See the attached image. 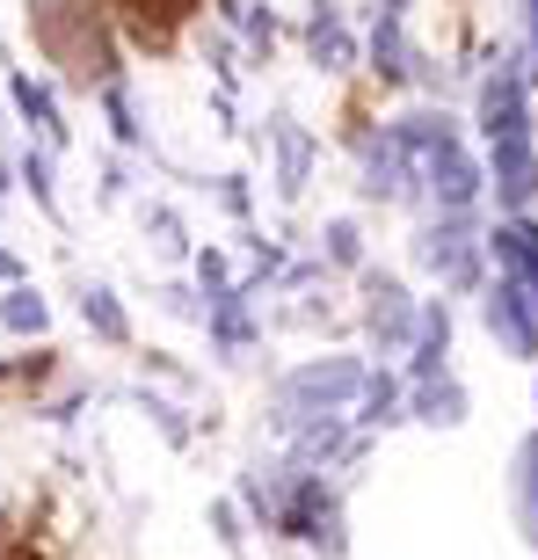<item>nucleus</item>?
Here are the masks:
<instances>
[{
    "label": "nucleus",
    "mask_w": 538,
    "mask_h": 560,
    "mask_svg": "<svg viewBox=\"0 0 538 560\" xmlns=\"http://www.w3.org/2000/svg\"><path fill=\"white\" fill-rule=\"evenodd\" d=\"M495 255H502L517 277H531V284H538V233H531V226H502V233H495Z\"/></svg>",
    "instance_id": "obj_4"
},
{
    "label": "nucleus",
    "mask_w": 538,
    "mask_h": 560,
    "mask_svg": "<svg viewBox=\"0 0 538 560\" xmlns=\"http://www.w3.org/2000/svg\"><path fill=\"white\" fill-rule=\"evenodd\" d=\"M0 313H8V328H44V306L30 299V291H15V299H8Z\"/></svg>",
    "instance_id": "obj_7"
},
{
    "label": "nucleus",
    "mask_w": 538,
    "mask_h": 560,
    "mask_svg": "<svg viewBox=\"0 0 538 560\" xmlns=\"http://www.w3.org/2000/svg\"><path fill=\"white\" fill-rule=\"evenodd\" d=\"M517 299H524L517 284H502L495 299H488V320H495V328L510 335V350H524V357H531V342H538V335H531V320H524V306H517Z\"/></svg>",
    "instance_id": "obj_2"
},
{
    "label": "nucleus",
    "mask_w": 538,
    "mask_h": 560,
    "mask_svg": "<svg viewBox=\"0 0 538 560\" xmlns=\"http://www.w3.org/2000/svg\"><path fill=\"white\" fill-rule=\"evenodd\" d=\"M15 103L30 109V125L37 131H59V117H51V95H44V88H30V81H15Z\"/></svg>",
    "instance_id": "obj_5"
},
{
    "label": "nucleus",
    "mask_w": 538,
    "mask_h": 560,
    "mask_svg": "<svg viewBox=\"0 0 538 560\" xmlns=\"http://www.w3.org/2000/svg\"><path fill=\"white\" fill-rule=\"evenodd\" d=\"M22 175H30V189H37V205H51V175H44V153H30V161H22Z\"/></svg>",
    "instance_id": "obj_8"
},
{
    "label": "nucleus",
    "mask_w": 538,
    "mask_h": 560,
    "mask_svg": "<svg viewBox=\"0 0 538 560\" xmlns=\"http://www.w3.org/2000/svg\"><path fill=\"white\" fill-rule=\"evenodd\" d=\"M480 117H488V139H524V88H517V73H495V81H488Z\"/></svg>",
    "instance_id": "obj_1"
},
{
    "label": "nucleus",
    "mask_w": 538,
    "mask_h": 560,
    "mask_svg": "<svg viewBox=\"0 0 538 560\" xmlns=\"http://www.w3.org/2000/svg\"><path fill=\"white\" fill-rule=\"evenodd\" d=\"M87 313H95V328H103L109 342H125V313L109 306V291H87Z\"/></svg>",
    "instance_id": "obj_6"
},
{
    "label": "nucleus",
    "mask_w": 538,
    "mask_h": 560,
    "mask_svg": "<svg viewBox=\"0 0 538 560\" xmlns=\"http://www.w3.org/2000/svg\"><path fill=\"white\" fill-rule=\"evenodd\" d=\"M342 394H356L350 364H328V372H299L291 378V400H342Z\"/></svg>",
    "instance_id": "obj_3"
}]
</instances>
